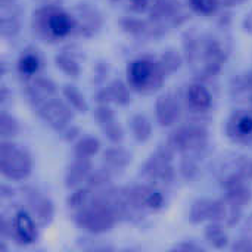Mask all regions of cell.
<instances>
[{"mask_svg":"<svg viewBox=\"0 0 252 252\" xmlns=\"http://www.w3.org/2000/svg\"><path fill=\"white\" fill-rule=\"evenodd\" d=\"M183 56L196 78L204 81L221 72L229 52L219 38L192 31L183 37Z\"/></svg>","mask_w":252,"mask_h":252,"instance_id":"cell-1","label":"cell"},{"mask_svg":"<svg viewBox=\"0 0 252 252\" xmlns=\"http://www.w3.org/2000/svg\"><path fill=\"white\" fill-rule=\"evenodd\" d=\"M32 31L46 43H58L75 34V18L59 6H41L32 13Z\"/></svg>","mask_w":252,"mask_h":252,"instance_id":"cell-2","label":"cell"},{"mask_svg":"<svg viewBox=\"0 0 252 252\" xmlns=\"http://www.w3.org/2000/svg\"><path fill=\"white\" fill-rule=\"evenodd\" d=\"M74 223L90 235H103L111 232L120 221L105 193L93 195V198L78 211L72 213Z\"/></svg>","mask_w":252,"mask_h":252,"instance_id":"cell-3","label":"cell"},{"mask_svg":"<svg viewBox=\"0 0 252 252\" xmlns=\"http://www.w3.org/2000/svg\"><path fill=\"white\" fill-rule=\"evenodd\" d=\"M165 72L159 63V59L152 56H139L128 62L127 83L130 89L140 94H152L165 83Z\"/></svg>","mask_w":252,"mask_h":252,"instance_id":"cell-4","label":"cell"},{"mask_svg":"<svg viewBox=\"0 0 252 252\" xmlns=\"http://www.w3.org/2000/svg\"><path fill=\"white\" fill-rule=\"evenodd\" d=\"M34 161L31 154L19 148L13 140L0 142V173L10 182H25L32 173Z\"/></svg>","mask_w":252,"mask_h":252,"instance_id":"cell-5","label":"cell"},{"mask_svg":"<svg viewBox=\"0 0 252 252\" xmlns=\"http://www.w3.org/2000/svg\"><path fill=\"white\" fill-rule=\"evenodd\" d=\"M210 142L208 128L198 123H189L177 127L167 143L180 155H204Z\"/></svg>","mask_w":252,"mask_h":252,"instance_id":"cell-6","label":"cell"},{"mask_svg":"<svg viewBox=\"0 0 252 252\" xmlns=\"http://www.w3.org/2000/svg\"><path fill=\"white\" fill-rule=\"evenodd\" d=\"M174 157L176 151L168 143L159 145L143 162V176L157 186L171 185L176 179Z\"/></svg>","mask_w":252,"mask_h":252,"instance_id":"cell-7","label":"cell"},{"mask_svg":"<svg viewBox=\"0 0 252 252\" xmlns=\"http://www.w3.org/2000/svg\"><path fill=\"white\" fill-rule=\"evenodd\" d=\"M148 15L165 31L182 27L189 19L188 9L179 0H154L149 6Z\"/></svg>","mask_w":252,"mask_h":252,"instance_id":"cell-8","label":"cell"},{"mask_svg":"<svg viewBox=\"0 0 252 252\" xmlns=\"http://www.w3.org/2000/svg\"><path fill=\"white\" fill-rule=\"evenodd\" d=\"M21 192H22V199L25 202V208L35 219L38 226L40 227L49 226L55 219L53 201L38 188L31 185H25L21 189Z\"/></svg>","mask_w":252,"mask_h":252,"instance_id":"cell-9","label":"cell"},{"mask_svg":"<svg viewBox=\"0 0 252 252\" xmlns=\"http://www.w3.org/2000/svg\"><path fill=\"white\" fill-rule=\"evenodd\" d=\"M74 109L66 100H62L59 97H53L43 103L38 109L37 114L40 118L58 134L65 131L74 120Z\"/></svg>","mask_w":252,"mask_h":252,"instance_id":"cell-10","label":"cell"},{"mask_svg":"<svg viewBox=\"0 0 252 252\" xmlns=\"http://www.w3.org/2000/svg\"><path fill=\"white\" fill-rule=\"evenodd\" d=\"M128 193L131 198L133 205L136 210L143 216L145 213H158L161 211L165 204V195L159 189V186L151 183V185H134V186H127Z\"/></svg>","mask_w":252,"mask_h":252,"instance_id":"cell-11","label":"cell"},{"mask_svg":"<svg viewBox=\"0 0 252 252\" xmlns=\"http://www.w3.org/2000/svg\"><path fill=\"white\" fill-rule=\"evenodd\" d=\"M75 18V34L84 38L96 35L103 27L102 13L89 3H78L72 10Z\"/></svg>","mask_w":252,"mask_h":252,"instance_id":"cell-12","label":"cell"},{"mask_svg":"<svg viewBox=\"0 0 252 252\" xmlns=\"http://www.w3.org/2000/svg\"><path fill=\"white\" fill-rule=\"evenodd\" d=\"M38 239V223L27 208H18L12 216V241L18 245H31Z\"/></svg>","mask_w":252,"mask_h":252,"instance_id":"cell-13","label":"cell"},{"mask_svg":"<svg viewBox=\"0 0 252 252\" xmlns=\"http://www.w3.org/2000/svg\"><path fill=\"white\" fill-rule=\"evenodd\" d=\"M226 136L241 145L252 142V108H242L232 112L226 121Z\"/></svg>","mask_w":252,"mask_h":252,"instance_id":"cell-14","label":"cell"},{"mask_svg":"<svg viewBox=\"0 0 252 252\" xmlns=\"http://www.w3.org/2000/svg\"><path fill=\"white\" fill-rule=\"evenodd\" d=\"M221 186H223V190H224V196L230 202L236 204L241 208H245V207H248L251 204V182L244 179L238 173H235V171L227 173L221 180Z\"/></svg>","mask_w":252,"mask_h":252,"instance_id":"cell-15","label":"cell"},{"mask_svg":"<svg viewBox=\"0 0 252 252\" xmlns=\"http://www.w3.org/2000/svg\"><path fill=\"white\" fill-rule=\"evenodd\" d=\"M22 9L19 0H0V35L4 40H12L22 30Z\"/></svg>","mask_w":252,"mask_h":252,"instance_id":"cell-16","label":"cell"},{"mask_svg":"<svg viewBox=\"0 0 252 252\" xmlns=\"http://www.w3.org/2000/svg\"><path fill=\"white\" fill-rule=\"evenodd\" d=\"M120 27L124 32L137 40H158L167 34L158 24L151 18H137V16H124L120 21Z\"/></svg>","mask_w":252,"mask_h":252,"instance_id":"cell-17","label":"cell"},{"mask_svg":"<svg viewBox=\"0 0 252 252\" xmlns=\"http://www.w3.org/2000/svg\"><path fill=\"white\" fill-rule=\"evenodd\" d=\"M25 94L28 97V102L32 105V108L37 111L43 103L47 100L58 97V86L56 83L43 75H35L30 80H25Z\"/></svg>","mask_w":252,"mask_h":252,"instance_id":"cell-18","label":"cell"},{"mask_svg":"<svg viewBox=\"0 0 252 252\" xmlns=\"http://www.w3.org/2000/svg\"><path fill=\"white\" fill-rule=\"evenodd\" d=\"M94 120L103 136L114 145H120L124 139V131L117 120L114 109L109 105H97L94 109Z\"/></svg>","mask_w":252,"mask_h":252,"instance_id":"cell-19","label":"cell"},{"mask_svg":"<svg viewBox=\"0 0 252 252\" xmlns=\"http://www.w3.org/2000/svg\"><path fill=\"white\" fill-rule=\"evenodd\" d=\"M131 92L133 90L130 89L128 83H124L123 80L115 78L96 93V102L97 105L114 103L118 106H127L133 100Z\"/></svg>","mask_w":252,"mask_h":252,"instance_id":"cell-20","label":"cell"},{"mask_svg":"<svg viewBox=\"0 0 252 252\" xmlns=\"http://www.w3.org/2000/svg\"><path fill=\"white\" fill-rule=\"evenodd\" d=\"M155 117L161 127H173L180 121L182 105L174 93L161 94L155 100Z\"/></svg>","mask_w":252,"mask_h":252,"instance_id":"cell-21","label":"cell"},{"mask_svg":"<svg viewBox=\"0 0 252 252\" xmlns=\"http://www.w3.org/2000/svg\"><path fill=\"white\" fill-rule=\"evenodd\" d=\"M185 103L195 114H205L213 106V94L202 81L190 83L185 90Z\"/></svg>","mask_w":252,"mask_h":252,"instance_id":"cell-22","label":"cell"},{"mask_svg":"<svg viewBox=\"0 0 252 252\" xmlns=\"http://www.w3.org/2000/svg\"><path fill=\"white\" fill-rule=\"evenodd\" d=\"M242 213L244 208L238 207L236 204L230 202L226 196H223L220 199H214L210 223H219L224 227H233L241 221Z\"/></svg>","mask_w":252,"mask_h":252,"instance_id":"cell-23","label":"cell"},{"mask_svg":"<svg viewBox=\"0 0 252 252\" xmlns=\"http://www.w3.org/2000/svg\"><path fill=\"white\" fill-rule=\"evenodd\" d=\"M93 164L90 158H80L75 157L74 161L68 165L65 171V186L69 190H75L78 188H83L89 177L93 173Z\"/></svg>","mask_w":252,"mask_h":252,"instance_id":"cell-24","label":"cell"},{"mask_svg":"<svg viewBox=\"0 0 252 252\" xmlns=\"http://www.w3.org/2000/svg\"><path fill=\"white\" fill-rule=\"evenodd\" d=\"M133 161V155L130 151H127L126 148L120 146V145H114L111 148H106L102 154V162L103 167L109 171V173H118V171H124Z\"/></svg>","mask_w":252,"mask_h":252,"instance_id":"cell-25","label":"cell"},{"mask_svg":"<svg viewBox=\"0 0 252 252\" xmlns=\"http://www.w3.org/2000/svg\"><path fill=\"white\" fill-rule=\"evenodd\" d=\"M43 59L38 53L37 49L34 47H27L22 50V53L18 58L16 62V71L24 80H30L35 75H38L41 69Z\"/></svg>","mask_w":252,"mask_h":252,"instance_id":"cell-26","label":"cell"},{"mask_svg":"<svg viewBox=\"0 0 252 252\" xmlns=\"http://www.w3.org/2000/svg\"><path fill=\"white\" fill-rule=\"evenodd\" d=\"M230 96L233 100L252 105V69L236 75L230 83Z\"/></svg>","mask_w":252,"mask_h":252,"instance_id":"cell-27","label":"cell"},{"mask_svg":"<svg viewBox=\"0 0 252 252\" xmlns=\"http://www.w3.org/2000/svg\"><path fill=\"white\" fill-rule=\"evenodd\" d=\"M130 131L131 136L134 137L136 142L139 143H146L151 137H152V123L151 120L145 115V114H134L130 121Z\"/></svg>","mask_w":252,"mask_h":252,"instance_id":"cell-28","label":"cell"},{"mask_svg":"<svg viewBox=\"0 0 252 252\" xmlns=\"http://www.w3.org/2000/svg\"><path fill=\"white\" fill-rule=\"evenodd\" d=\"M214 199L210 198H199L192 202L189 210V221L192 224H202L211 220Z\"/></svg>","mask_w":252,"mask_h":252,"instance_id":"cell-29","label":"cell"},{"mask_svg":"<svg viewBox=\"0 0 252 252\" xmlns=\"http://www.w3.org/2000/svg\"><path fill=\"white\" fill-rule=\"evenodd\" d=\"M204 239L207 244L216 250H224L229 247V235L226 232V227L219 223H210L204 230Z\"/></svg>","mask_w":252,"mask_h":252,"instance_id":"cell-30","label":"cell"},{"mask_svg":"<svg viewBox=\"0 0 252 252\" xmlns=\"http://www.w3.org/2000/svg\"><path fill=\"white\" fill-rule=\"evenodd\" d=\"M55 65L56 68L63 72L66 77L71 78H78L81 74V66L78 63V61L74 58V55H71L69 52L63 50L59 52L58 55H55Z\"/></svg>","mask_w":252,"mask_h":252,"instance_id":"cell-31","label":"cell"},{"mask_svg":"<svg viewBox=\"0 0 252 252\" xmlns=\"http://www.w3.org/2000/svg\"><path fill=\"white\" fill-rule=\"evenodd\" d=\"M62 96L71 105V108L75 112L86 114L89 111V103L86 100V96L83 94V92L77 86H74V84H65L62 87Z\"/></svg>","mask_w":252,"mask_h":252,"instance_id":"cell-32","label":"cell"},{"mask_svg":"<svg viewBox=\"0 0 252 252\" xmlns=\"http://www.w3.org/2000/svg\"><path fill=\"white\" fill-rule=\"evenodd\" d=\"M102 149V143L97 137L93 136H86L77 140L75 146H74V157H80V158H93L96 157Z\"/></svg>","mask_w":252,"mask_h":252,"instance_id":"cell-33","label":"cell"},{"mask_svg":"<svg viewBox=\"0 0 252 252\" xmlns=\"http://www.w3.org/2000/svg\"><path fill=\"white\" fill-rule=\"evenodd\" d=\"M21 131L19 121L9 114L4 108H1L0 112V137L1 140H13Z\"/></svg>","mask_w":252,"mask_h":252,"instance_id":"cell-34","label":"cell"},{"mask_svg":"<svg viewBox=\"0 0 252 252\" xmlns=\"http://www.w3.org/2000/svg\"><path fill=\"white\" fill-rule=\"evenodd\" d=\"M158 59H159V63H161L165 75L170 77L182 68L185 56H182L176 49H167Z\"/></svg>","mask_w":252,"mask_h":252,"instance_id":"cell-35","label":"cell"},{"mask_svg":"<svg viewBox=\"0 0 252 252\" xmlns=\"http://www.w3.org/2000/svg\"><path fill=\"white\" fill-rule=\"evenodd\" d=\"M202 155H182V159H180V164H179V171L182 174L183 179L186 180H193L198 177L199 174V170H201V165H199V161H201Z\"/></svg>","mask_w":252,"mask_h":252,"instance_id":"cell-36","label":"cell"},{"mask_svg":"<svg viewBox=\"0 0 252 252\" xmlns=\"http://www.w3.org/2000/svg\"><path fill=\"white\" fill-rule=\"evenodd\" d=\"M220 4V0H189V7L204 16L214 15Z\"/></svg>","mask_w":252,"mask_h":252,"instance_id":"cell-37","label":"cell"},{"mask_svg":"<svg viewBox=\"0 0 252 252\" xmlns=\"http://www.w3.org/2000/svg\"><path fill=\"white\" fill-rule=\"evenodd\" d=\"M232 170L244 179L252 182V158L250 157H238L233 162Z\"/></svg>","mask_w":252,"mask_h":252,"instance_id":"cell-38","label":"cell"},{"mask_svg":"<svg viewBox=\"0 0 252 252\" xmlns=\"http://www.w3.org/2000/svg\"><path fill=\"white\" fill-rule=\"evenodd\" d=\"M173 250H174V251H195V252L205 251L201 245H198V244H195V242H188V241H183V242H180V244H176V245L173 247Z\"/></svg>","mask_w":252,"mask_h":252,"instance_id":"cell-39","label":"cell"},{"mask_svg":"<svg viewBox=\"0 0 252 252\" xmlns=\"http://www.w3.org/2000/svg\"><path fill=\"white\" fill-rule=\"evenodd\" d=\"M232 251L252 252V241L251 239H247V238L238 239V241L232 245Z\"/></svg>","mask_w":252,"mask_h":252,"instance_id":"cell-40","label":"cell"},{"mask_svg":"<svg viewBox=\"0 0 252 252\" xmlns=\"http://www.w3.org/2000/svg\"><path fill=\"white\" fill-rule=\"evenodd\" d=\"M78 134H80V130H78L75 126H72V124H71L65 131H62V133H61V136H62L66 142H72L74 139H77V137H78Z\"/></svg>","mask_w":252,"mask_h":252,"instance_id":"cell-41","label":"cell"},{"mask_svg":"<svg viewBox=\"0 0 252 252\" xmlns=\"http://www.w3.org/2000/svg\"><path fill=\"white\" fill-rule=\"evenodd\" d=\"M15 195V190L12 189V186H9L7 183H1L0 186V199L4 202L6 199H12Z\"/></svg>","mask_w":252,"mask_h":252,"instance_id":"cell-42","label":"cell"},{"mask_svg":"<svg viewBox=\"0 0 252 252\" xmlns=\"http://www.w3.org/2000/svg\"><path fill=\"white\" fill-rule=\"evenodd\" d=\"M9 96H10V93H9L7 86H6V84H1V89H0V102H1V108H4V105L7 103Z\"/></svg>","mask_w":252,"mask_h":252,"instance_id":"cell-43","label":"cell"},{"mask_svg":"<svg viewBox=\"0 0 252 252\" xmlns=\"http://www.w3.org/2000/svg\"><path fill=\"white\" fill-rule=\"evenodd\" d=\"M149 1H151V0H130L131 6H133L136 10H143L145 7L151 6V3H149Z\"/></svg>","mask_w":252,"mask_h":252,"instance_id":"cell-44","label":"cell"},{"mask_svg":"<svg viewBox=\"0 0 252 252\" xmlns=\"http://www.w3.org/2000/svg\"><path fill=\"white\" fill-rule=\"evenodd\" d=\"M244 28H245V31H247L248 34H251L252 35V10L250 13H247L245 19H244Z\"/></svg>","mask_w":252,"mask_h":252,"instance_id":"cell-45","label":"cell"},{"mask_svg":"<svg viewBox=\"0 0 252 252\" xmlns=\"http://www.w3.org/2000/svg\"><path fill=\"white\" fill-rule=\"evenodd\" d=\"M245 1L247 0H220V3L224 4V6H239V4H242Z\"/></svg>","mask_w":252,"mask_h":252,"instance_id":"cell-46","label":"cell"}]
</instances>
